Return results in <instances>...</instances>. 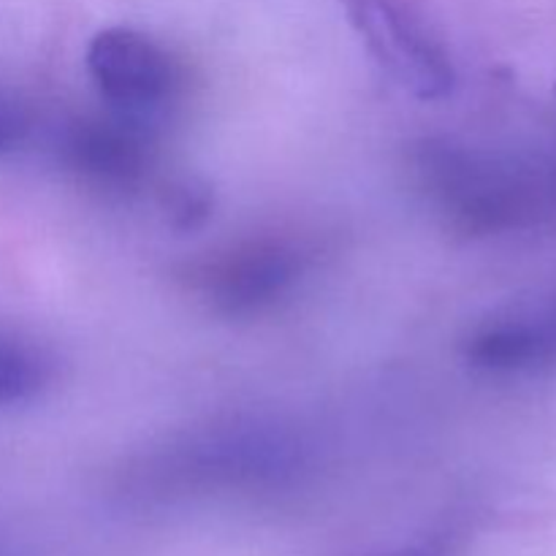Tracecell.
Returning <instances> with one entry per match:
<instances>
[{"label": "cell", "mask_w": 556, "mask_h": 556, "mask_svg": "<svg viewBox=\"0 0 556 556\" xmlns=\"http://www.w3.org/2000/svg\"><path fill=\"white\" fill-rule=\"evenodd\" d=\"M348 22L375 63L418 101H440L454 90V68L443 49L391 0H340Z\"/></svg>", "instance_id": "1"}, {"label": "cell", "mask_w": 556, "mask_h": 556, "mask_svg": "<svg viewBox=\"0 0 556 556\" xmlns=\"http://www.w3.org/2000/svg\"><path fill=\"white\" fill-rule=\"evenodd\" d=\"M85 63L101 96L130 114L157 109L177 87V65L166 49L130 27L96 33Z\"/></svg>", "instance_id": "2"}, {"label": "cell", "mask_w": 556, "mask_h": 556, "mask_svg": "<svg viewBox=\"0 0 556 556\" xmlns=\"http://www.w3.org/2000/svg\"><path fill=\"white\" fill-rule=\"evenodd\" d=\"M302 271V255L282 239H253L201 269V291L217 313L250 315L269 307Z\"/></svg>", "instance_id": "3"}, {"label": "cell", "mask_w": 556, "mask_h": 556, "mask_svg": "<svg viewBox=\"0 0 556 556\" xmlns=\"http://www.w3.org/2000/svg\"><path fill=\"white\" fill-rule=\"evenodd\" d=\"M63 155L92 182L128 188L150 172L152 136L136 117L79 119L65 134Z\"/></svg>", "instance_id": "4"}, {"label": "cell", "mask_w": 556, "mask_h": 556, "mask_svg": "<svg viewBox=\"0 0 556 556\" xmlns=\"http://www.w3.org/2000/svg\"><path fill=\"white\" fill-rule=\"evenodd\" d=\"M476 367L492 372H525L556 364V299L508 309L478 326L465 342Z\"/></svg>", "instance_id": "5"}, {"label": "cell", "mask_w": 556, "mask_h": 556, "mask_svg": "<svg viewBox=\"0 0 556 556\" xmlns=\"http://www.w3.org/2000/svg\"><path fill=\"white\" fill-rule=\"evenodd\" d=\"M49 362L33 342L0 329V407L20 405L43 389Z\"/></svg>", "instance_id": "6"}, {"label": "cell", "mask_w": 556, "mask_h": 556, "mask_svg": "<svg viewBox=\"0 0 556 556\" xmlns=\"http://www.w3.org/2000/svg\"><path fill=\"white\" fill-rule=\"evenodd\" d=\"M166 212L172 215L174 228L188 231V228L201 226L212 212L210 190L204 185L193 182V179L172 185V190L166 193Z\"/></svg>", "instance_id": "7"}, {"label": "cell", "mask_w": 556, "mask_h": 556, "mask_svg": "<svg viewBox=\"0 0 556 556\" xmlns=\"http://www.w3.org/2000/svg\"><path fill=\"white\" fill-rule=\"evenodd\" d=\"M27 130H30V117L20 103L11 98L0 96V155H9L11 150L25 141Z\"/></svg>", "instance_id": "8"}, {"label": "cell", "mask_w": 556, "mask_h": 556, "mask_svg": "<svg viewBox=\"0 0 556 556\" xmlns=\"http://www.w3.org/2000/svg\"><path fill=\"white\" fill-rule=\"evenodd\" d=\"M440 548L438 546H421V548H410V552H402L396 556H438Z\"/></svg>", "instance_id": "9"}]
</instances>
